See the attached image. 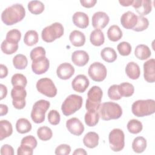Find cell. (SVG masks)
Returning a JSON list of instances; mask_svg holds the SVG:
<instances>
[{
	"label": "cell",
	"instance_id": "cell-1",
	"mask_svg": "<svg viewBox=\"0 0 155 155\" xmlns=\"http://www.w3.org/2000/svg\"><path fill=\"white\" fill-rule=\"evenodd\" d=\"M25 16V10L21 4H13L6 8L1 14V20L6 25H12L21 21Z\"/></svg>",
	"mask_w": 155,
	"mask_h": 155
},
{
	"label": "cell",
	"instance_id": "cell-2",
	"mask_svg": "<svg viewBox=\"0 0 155 155\" xmlns=\"http://www.w3.org/2000/svg\"><path fill=\"white\" fill-rule=\"evenodd\" d=\"M100 117L104 120L117 119L122 115V109L117 103L106 102L101 104L99 108Z\"/></svg>",
	"mask_w": 155,
	"mask_h": 155
},
{
	"label": "cell",
	"instance_id": "cell-3",
	"mask_svg": "<svg viewBox=\"0 0 155 155\" xmlns=\"http://www.w3.org/2000/svg\"><path fill=\"white\" fill-rule=\"evenodd\" d=\"M133 114L139 117L153 114L155 112V101L153 99L137 100L131 105Z\"/></svg>",
	"mask_w": 155,
	"mask_h": 155
},
{
	"label": "cell",
	"instance_id": "cell-4",
	"mask_svg": "<svg viewBox=\"0 0 155 155\" xmlns=\"http://www.w3.org/2000/svg\"><path fill=\"white\" fill-rule=\"evenodd\" d=\"M83 99L77 94H70L63 102L61 110L64 115L68 116L79 110L82 105Z\"/></svg>",
	"mask_w": 155,
	"mask_h": 155
},
{
	"label": "cell",
	"instance_id": "cell-5",
	"mask_svg": "<svg viewBox=\"0 0 155 155\" xmlns=\"http://www.w3.org/2000/svg\"><path fill=\"white\" fill-rule=\"evenodd\" d=\"M103 92L97 85L93 86L87 93L85 108L87 111H98L101 104Z\"/></svg>",
	"mask_w": 155,
	"mask_h": 155
},
{
	"label": "cell",
	"instance_id": "cell-6",
	"mask_svg": "<svg viewBox=\"0 0 155 155\" xmlns=\"http://www.w3.org/2000/svg\"><path fill=\"white\" fill-rule=\"evenodd\" d=\"M64 32L63 25L59 22H54L50 25L45 27L42 31L41 37L46 42H52L61 38Z\"/></svg>",
	"mask_w": 155,
	"mask_h": 155
},
{
	"label": "cell",
	"instance_id": "cell-7",
	"mask_svg": "<svg viewBox=\"0 0 155 155\" xmlns=\"http://www.w3.org/2000/svg\"><path fill=\"white\" fill-rule=\"evenodd\" d=\"M49 101L41 99L36 101L32 108L31 111V118L36 124L42 123L45 119V113L50 108Z\"/></svg>",
	"mask_w": 155,
	"mask_h": 155
},
{
	"label": "cell",
	"instance_id": "cell-8",
	"mask_svg": "<svg viewBox=\"0 0 155 155\" xmlns=\"http://www.w3.org/2000/svg\"><path fill=\"white\" fill-rule=\"evenodd\" d=\"M110 147L114 152L120 151L125 146V134L119 128L112 130L108 135Z\"/></svg>",
	"mask_w": 155,
	"mask_h": 155
},
{
	"label": "cell",
	"instance_id": "cell-9",
	"mask_svg": "<svg viewBox=\"0 0 155 155\" xmlns=\"http://www.w3.org/2000/svg\"><path fill=\"white\" fill-rule=\"evenodd\" d=\"M36 87L40 93L48 97H53L57 94V88L50 78H44L39 79L36 82Z\"/></svg>",
	"mask_w": 155,
	"mask_h": 155
},
{
	"label": "cell",
	"instance_id": "cell-10",
	"mask_svg": "<svg viewBox=\"0 0 155 155\" xmlns=\"http://www.w3.org/2000/svg\"><path fill=\"white\" fill-rule=\"evenodd\" d=\"M90 78L95 82H102L107 77V70L105 66L99 62L92 63L88 70Z\"/></svg>",
	"mask_w": 155,
	"mask_h": 155
},
{
	"label": "cell",
	"instance_id": "cell-11",
	"mask_svg": "<svg viewBox=\"0 0 155 155\" xmlns=\"http://www.w3.org/2000/svg\"><path fill=\"white\" fill-rule=\"evenodd\" d=\"M26 96L27 91L24 87H13L11 91V97L13 107L18 110L23 109L26 104Z\"/></svg>",
	"mask_w": 155,
	"mask_h": 155
},
{
	"label": "cell",
	"instance_id": "cell-12",
	"mask_svg": "<svg viewBox=\"0 0 155 155\" xmlns=\"http://www.w3.org/2000/svg\"><path fill=\"white\" fill-rule=\"evenodd\" d=\"M50 67V62L45 56H41L32 61L31 69L36 74H42L47 71Z\"/></svg>",
	"mask_w": 155,
	"mask_h": 155
},
{
	"label": "cell",
	"instance_id": "cell-13",
	"mask_svg": "<svg viewBox=\"0 0 155 155\" xmlns=\"http://www.w3.org/2000/svg\"><path fill=\"white\" fill-rule=\"evenodd\" d=\"M110 18L104 12H97L92 16V25L96 29H103L108 24Z\"/></svg>",
	"mask_w": 155,
	"mask_h": 155
},
{
	"label": "cell",
	"instance_id": "cell-14",
	"mask_svg": "<svg viewBox=\"0 0 155 155\" xmlns=\"http://www.w3.org/2000/svg\"><path fill=\"white\" fill-rule=\"evenodd\" d=\"M66 127L68 131L75 136H80L84 131V126L77 117H72L66 122Z\"/></svg>",
	"mask_w": 155,
	"mask_h": 155
},
{
	"label": "cell",
	"instance_id": "cell-15",
	"mask_svg": "<svg viewBox=\"0 0 155 155\" xmlns=\"http://www.w3.org/2000/svg\"><path fill=\"white\" fill-rule=\"evenodd\" d=\"M151 1L148 0H136L133 1L132 6L136 12L140 16H143L149 14L152 10Z\"/></svg>",
	"mask_w": 155,
	"mask_h": 155
},
{
	"label": "cell",
	"instance_id": "cell-16",
	"mask_svg": "<svg viewBox=\"0 0 155 155\" xmlns=\"http://www.w3.org/2000/svg\"><path fill=\"white\" fill-rule=\"evenodd\" d=\"M90 81L84 74L77 75L71 82L73 89L78 93H84L88 87Z\"/></svg>",
	"mask_w": 155,
	"mask_h": 155
},
{
	"label": "cell",
	"instance_id": "cell-17",
	"mask_svg": "<svg viewBox=\"0 0 155 155\" xmlns=\"http://www.w3.org/2000/svg\"><path fill=\"white\" fill-rule=\"evenodd\" d=\"M143 77L145 80L149 83L155 81V59H148L143 64Z\"/></svg>",
	"mask_w": 155,
	"mask_h": 155
},
{
	"label": "cell",
	"instance_id": "cell-18",
	"mask_svg": "<svg viewBox=\"0 0 155 155\" xmlns=\"http://www.w3.org/2000/svg\"><path fill=\"white\" fill-rule=\"evenodd\" d=\"M74 73V68L73 66L68 62L61 64L56 70L58 77L62 80L70 79Z\"/></svg>",
	"mask_w": 155,
	"mask_h": 155
},
{
	"label": "cell",
	"instance_id": "cell-19",
	"mask_svg": "<svg viewBox=\"0 0 155 155\" xmlns=\"http://www.w3.org/2000/svg\"><path fill=\"white\" fill-rule=\"evenodd\" d=\"M137 22V16L131 11L123 13L120 18V23L126 29H133Z\"/></svg>",
	"mask_w": 155,
	"mask_h": 155
},
{
	"label": "cell",
	"instance_id": "cell-20",
	"mask_svg": "<svg viewBox=\"0 0 155 155\" xmlns=\"http://www.w3.org/2000/svg\"><path fill=\"white\" fill-rule=\"evenodd\" d=\"M71 61L78 67L85 66L89 61V55L84 50H76L71 54Z\"/></svg>",
	"mask_w": 155,
	"mask_h": 155
},
{
	"label": "cell",
	"instance_id": "cell-21",
	"mask_svg": "<svg viewBox=\"0 0 155 155\" xmlns=\"http://www.w3.org/2000/svg\"><path fill=\"white\" fill-rule=\"evenodd\" d=\"M73 24L80 28H85L89 25L88 16L82 12H77L72 17Z\"/></svg>",
	"mask_w": 155,
	"mask_h": 155
},
{
	"label": "cell",
	"instance_id": "cell-22",
	"mask_svg": "<svg viewBox=\"0 0 155 155\" xmlns=\"http://www.w3.org/2000/svg\"><path fill=\"white\" fill-rule=\"evenodd\" d=\"M99 137L97 133L94 131L87 133L83 138L84 145L89 148H94L99 144Z\"/></svg>",
	"mask_w": 155,
	"mask_h": 155
},
{
	"label": "cell",
	"instance_id": "cell-23",
	"mask_svg": "<svg viewBox=\"0 0 155 155\" xmlns=\"http://www.w3.org/2000/svg\"><path fill=\"white\" fill-rule=\"evenodd\" d=\"M125 73L130 79L133 80L137 79L140 75V67L137 63L130 62L126 65Z\"/></svg>",
	"mask_w": 155,
	"mask_h": 155
},
{
	"label": "cell",
	"instance_id": "cell-24",
	"mask_svg": "<svg viewBox=\"0 0 155 155\" xmlns=\"http://www.w3.org/2000/svg\"><path fill=\"white\" fill-rule=\"evenodd\" d=\"M69 39L74 47H82L85 42V36L82 32L75 30L70 33Z\"/></svg>",
	"mask_w": 155,
	"mask_h": 155
},
{
	"label": "cell",
	"instance_id": "cell-25",
	"mask_svg": "<svg viewBox=\"0 0 155 155\" xmlns=\"http://www.w3.org/2000/svg\"><path fill=\"white\" fill-rule=\"evenodd\" d=\"M134 55L139 60H145L151 56V51L147 45L139 44L134 50Z\"/></svg>",
	"mask_w": 155,
	"mask_h": 155
},
{
	"label": "cell",
	"instance_id": "cell-26",
	"mask_svg": "<svg viewBox=\"0 0 155 155\" xmlns=\"http://www.w3.org/2000/svg\"><path fill=\"white\" fill-rule=\"evenodd\" d=\"M90 42L94 46L99 47L105 41V37L103 32L100 29H95L91 31L90 36Z\"/></svg>",
	"mask_w": 155,
	"mask_h": 155
},
{
	"label": "cell",
	"instance_id": "cell-27",
	"mask_svg": "<svg viewBox=\"0 0 155 155\" xmlns=\"http://www.w3.org/2000/svg\"><path fill=\"white\" fill-rule=\"evenodd\" d=\"M0 140H2L9 137L13 133V127L12 124L7 120H1L0 121Z\"/></svg>",
	"mask_w": 155,
	"mask_h": 155
},
{
	"label": "cell",
	"instance_id": "cell-28",
	"mask_svg": "<svg viewBox=\"0 0 155 155\" xmlns=\"http://www.w3.org/2000/svg\"><path fill=\"white\" fill-rule=\"evenodd\" d=\"M147 145V140L142 136H138L132 142V149L136 153H141L145 150Z\"/></svg>",
	"mask_w": 155,
	"mask_h": 155
},
{
	"label": "cell",
	"instance_id": "cell-29",
	"mask_svg": "<svg viewBox=\"0 0 155 155\" xmlns=\"http://www.w3.org/2000/svg\"><path fill=\"white\" fill-rule=\"evenodd\" d=\"M122 31L117 25H113L109 27L107 31V37L111 41L116 42L122 37Z\"/></svg>",
	"mask_w": 155,
	"mask_h": 155
},
{
	"label": "cell",
	"instance_id": "cell-30",
	"mask_svg": "<svg viewBox=\"0 0 155 155\" xmlns=\"http://www.w3.org/2000/svg\"><path fill=\"white\" fill-rule=\"evenodd\" d=\"M101 56L102 59L108 63L114 62L117 59L116 51L111 47H105L101 51Z\"/></svg>",
	"mask_w": 155,
	"mask_h": 155
},
{
	"label": "cell",
	"instance_id": "cell-31",
	"mask_svg": "<svg viewBox=\"0 0 155 155\" xmlns=\"http://www.w3.org/2000/svg\"><path fill=\"white\" fill-rule=\"evenodd\" d=\"M32 128L30 122L25 118L19 119L16 123V131L21 134H25L31 131Z\"/></svg>",
	"mask_w": 155,
	"mask_h": 155
},
{
	"label": "cell",
	"instance_id": "cell-32",
	"mask_svg": "<svg viewBox=\"0 0 155 155\" xmlns=\"http://www.w3.org/2000/svg\"><path fill=\"white\" fill-rule=\"evenodd\" d=\"M99 114L97 111H87L85 114L84 120L87 126L94 127L99 122Z\"/></svg>",
	"mask_w": 155,
	"mask_h": 155
},
{
	"label": "cell",
	"instance_id": "cell-33",
	"mask_svg": "<svg viewBox=\"0 0 155 155\" xmlns=\"http://www.w3.org/2000/svg\"><path fill=\"white\" fill-rule=\"evenodd\" d=\"M39 40L38 33L35 30L27 31L24 37V42L27 46H33L36 44Z\"/></svg>",
	"mask_w": 155,
	"mask_h": 155
},
{
	"label": "cell",
	"instance_id": "cell-34",
	"mask_svg": "<svg viewBox=\"0 0 155 155\" xmlns=\"http://www.w3.org/2000/svg\"><path fill=\"white\" fill-rule=\"evenodd\" d=\"M119 85V91L121 97H128L132 96L134 92V86L129 82H122Z\"/></svg>",
	"mask_w": 155,
	"mask_h": 155
},
{
	"label": "cell",
	"instance_id": "cell-35",
	"mask_svg": "<svg viewBox=\"0 0 155 155\" xmlns=\"http://www.w3.org/2000/svg\"><path fill=\"white\" fill-rule=\"evenodd\" d=\"M13 64L16 69H25L28 65L27 58L22 54H18L13 59Z\"/></svg>",
	"mask_w": 155,
	"mask_h": 155
},
{
	"label": "cell",
	"instance_id": "cell-36",
	"mask_svg": "<svg viewBox=\"0 0 155 155\" xmlns=\"http://www.w3.org/2000/svg\"><path fill=\"white\" fill-rule=\"evenodd\" d=\"M18 44L9 42L4 40L1 45V49L2 51L6 54H12L15 53L18 49Z\"/></svg>",
	"mask_w": 155,
	"mask_h": 155
},
{
	"label": "cell",
	"instance_id": "cell-37",
	"mask_svg": "<svg viewBox=\"0 0 155 155\" xmlns=\"http://www.w3.org/2000/svg\"><path fill=\"white\" fill-rule=\"evenodd\" d=\"M28 10L34 15H39L42 13L45 8L44 4L39 1H31L28 3Z\"/></svg>",
	"mask_w": 155,
	"mask_h": 155
},
{
	"label": "cell",
	"instance_id": "cell-38",
	"mask_svg": "<svg viewBox=\"0 0 155 155\" xmlns=\"http://www.w3.org/2000/svg\"><path fill=\"white\" fill-rule=\"evenodd\" d=\"M127 127L130 133L132 134H138L142 130L143 125L140 121L133 119L128 121Z\"/></svg>",
	"mask_w": 155,
	"mask_h": 155
},
{
	"label": "cell",
	"instance_id": "cell-39",
	"mask_svg": "<svg viewBox=\"0 0 155 155\" xmlns=\"http://www.w3.org/2000/svg\"><path fill=\"white\" fill-rule=\"evenodd\" d=\"M37 136L39 139L43 141L50 140L53 136V132L51 128L48 127L43 126L39 127L37 130Z\"/></svg>",
	"mask_w": 155,
	"mask_h": 155
},
{
	"label": "cell",
	"instance_id": "cell-40",
	"mask_svg": "<svg viewBox=\"0 0 155 155\" xmlns=\"http://www.w3.org/2000/svg\"><path fill=\"white\" fill-rule=\"evenodd\" d=\"M11 82L13 87H21L25 88L27 84V80L24 74L16 73L12 76Z\"/></svg>",
	"mask_w": 155,
	"mask_h": 155
},
{
	"label": "cell",
	"instance_id": "cell-41",
	"mask_svg": "<svg viewBox=\"0 0 155 155\" xmlns=\"http://www.w3.org/2000/svg\"><path fill=\"white\" fill-rule=\"evenodd\" d=\"M149 26V21L147 18L137 16V22L136 25V26L132 29L133 30L135 31H142L143 30H145Z\"/></svg>",
	"mask_w": 155,
	"mask_h": 155
},
{
	"label": "cell",
	"instance_id": "cell-42",
	"mask_svg": "<svg viewBox=\"0 0 155 155\" xmlns=\"http://www.w3.org/2000/svg\"><path fill=\"white\" fill-rule=\"evenodd\" d=\"M21 38V33L18 29H12L9 30L6 35L5 39L9 42L18 44Z\"/></svg>",
	"mask_w": 155,
	"mask_h": 155
},
{
	"label": "cell",
	"instance_id": "cell-43",
	"mask_svg": "<svg viewBox=\"0 0 155 155\" xmlns=\"http://www.w3.org/2000/svg\"><path fill=\"white\" fill-rule=\"evenodd\" d=\"M117 49L119 53L124 56H128L131 52V46L130 44L125 41L120 42L117 46Z\"/></svg>",
	"mask_w": 155,
	"mask_h": 155
},
{
	"label": "cell",
	"instance_id": "cell-44",
	"mask_svg": "<svg viewBox=\"0 0 155 155\" xmlns=\"http://www.w3.org/2000/svg\"><path fill=\"white\" fill-rule=\"evenodd\" d=\"M108 96L111 100L117 101L120 99L122 97L119 91V85L114 84L110 86L108 90Z\"/></svg>",
	"mask_w": 155,
	"mask_h": 155
},
{
	"label": "cell",
	"instance_id": "cell-45",
	"mask_svg": "<svg viewBox=\"0 0 155 155\" xmlns=\"http://www.w3.org/2000/svg\"><path fill=\"white\" fill-rule=\"evenodd\" d=\"M37 144L38 142L36 138L32 135L25 136L21 141V145L27 146L32 149H35L36 147Z\"/></svg>",
	"mask_w": 155,
	"mask_h": 155
},
{
	"label": "cell",
	"instance_id": "cell-46",
	"mask_svg": "<svg viewBox=\"0 0 155 155\" xmlns=\"http://www.w3.org/2000/svg\"><path fill=\"white\" fill-rule=\"evenodd\" d=\"M48 120L49 123L53 125H58L61 120L59 113L56 110H50L48 114Z\"/></svg>",
	"mask_w": 155,
	"mask_h": 155
},
{
	"label": "cell",
	"instance_id": "cell-47",
	"mask_svg": "<svg viewBox=\"0 0 155 155\" xmlns=\"http://www.w3.org/2000/svg\"><path fill=\"white\" fill-rule=\"evenodd\" d=\"M45 54H46V51L44 47H36L33 50H31V51H30V56L31 61H33L38 58H39L41 56H45Z\"/></svg>",
	"mask_w": 155,
	"mask_h": 155
},
{
	"label": "cell",
	"instance_id": "cell-48",
	"mask_svg": "<svg viewBox=\"0 0 155 155\" xmlns=\"http://www.w3.org/2000/svg\"><path fill=\"white\" fill-rule=\"evenodd\" d=\"M71 152V147L67 144H61L55 149V154L56 155H68Z\"/></svg>",
	"mask_w": 155,
	"mask_h": 155
},
{
	"label": "cell",
	"instance_id": "cell-49",
	"mask_svg": "<svg viewBox=\"0 0 155 155\" xmlns=\"http://www.w3.org/2000/svg\"><path fill=\"white\" fill-rule=\"evenodd\" d=\"M33 149L27 146L21 145L17 150L18 155H32L33 153Z\"/></svg>",
	"mask_w": 155,
	"mask_h": 155
},
{
	"label": "cell",
	"instance_id": "cell-50",
	"mask_svg": "<svg viewBox=\"0 0 155 155\" xmlns=\"http://www.w3.org/2000/svg\"><path fill=\"white\" fill-rule=\"evenodd\" d=\"M1 155H13L14 149L10 145L5 144L2 145L1 148Z\"/></svg>",
	"mask_w": 155,
	"mask_h": 155
},
{
	"label": "cell",
	"instance_id": "cell-51",
	"mask_svg": "<svg viewBox=\"0 0 155 155\" xmlns=\"http://www.w3.org/2000/svg\"><path fill=\"white\" fill-rule=\"evenodd\" d=\"M96 0H81L80 3L85 8H91L96 4Z\"/></svg>",
	"mask_w": 155,
	"mask_h": 155
},
{
	"label": "cell",
	"instance_id": "cell-52",
	"mask_svg": "<svg viewBox=\"0 0 155 155\" xmlns=\"http://www.w3.org/2000/svg\"><path fill=\"white\" fill-rule=\"evenodd\" d=\"M0 70H1L0 78L1 79H3L8 75V69L5 65L1 64L0 65Z\"/></svg>",
	"mask_w": 155,
	"mask_h": 155
},
{
	"label": "cell",
	"instance_id": "cell-53",
	"mask_svg": "<svg viewBox=\"0 0 155 155\" xmlns=\"http://www.w3.org/2000/svg\"><path fill=\"white\" fill-rule=\"evenodd\" d=\"M0 89H1V97L0 99L2 100L4 98H5L7 94V89L6 86L4 85L1 84H0Z\"/></svg>",
	"mask_w": 155,
	"mask_h": 155
},
{
	"label": "cell",
	"instance_id": "cell-54",
	"mask_svg": "<svg viewBox=\"0 0 155 155\" xmlns=\"http://www.w3.org/2000/svg\"><path fill=\"white\" fill-rule=\"evenodd\" d=\"M0 109H1L0 115L1 116L7 114V113H8V107H7V105H6L5 104H0Z\"/></svg>",
	"mask_w": 155,
	"mask_h": 155
},
{
	"label": "cell",
	"instance_id": "cell-55",
	"mask_svg": "<svg viewBox=\"0 0 155 155\" xmlns=\"http://www.w3.org/2000/svg\"><path fill=\"white\" fill-rule=\"evenodd\" d=\"M119 4L124 7H128L130 5H132L133 3V0H119Z\"/></svg>",
	"mask_w": 155,
	"mask_h": 155
},
{
	"label": "cell",
	"instance_id": "cell-56",
	"mask_svg": "<svg viewBox=\"0 0 155 155\" xmlns=\"http://www.w3.org/2000/svg\"><path fill=\"white\" fill-rule=\"evenodd\" d=\"M73 154L74 155H76V154H77V155H79V154H80V155H86V154H87V153L84 149L79 148L76 149Z\"/></svg>",
	"mask_w": 155,
	"mask_h": 155
}]
</instances>
